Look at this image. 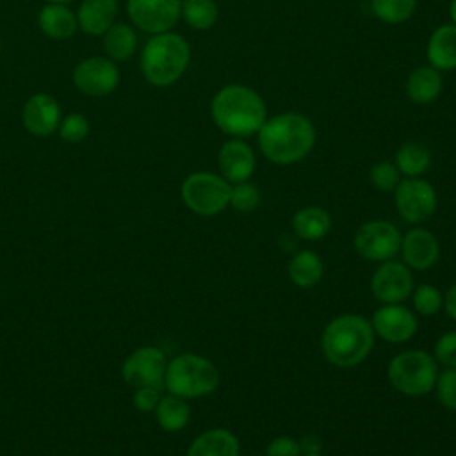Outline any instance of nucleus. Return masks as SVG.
Here are the masks:
<instances>
[{
	"instance_id": "f257e3e1",
	"label": "nucleus",
	"mask_w": 456,
	"mask_h": 456,
	"mask_svg": "<svg viewBox=\"0 0 456 456\" xmlns=\"http://www.w3.org/2000/svg\"><path fill=\"white\" fill-rule=\"evenodd\" d=\"M256 134L264 157L280 166L303 160L315 144V128L299 112L278 114L267 119Z\"/></svg>"
},
{
	"instance_id": "f03ea898",
	"label": "nucleus",
	"mask_w": 456,
	"mask_h": 456,
	"mask_svg": "<svg viewBox=\"0 0 456 456\" xmlns=\"http://www.w3.org/2000/svg\"><path fill=\"white\" fill-rule=\"evenodd\" d=\"M376 333L369 319L358 314H342L331 319L321 335L324 358L340 369H351L367 360L374 347Z\"/></svg>"
},
{
	"instance_id": "7ed1b4c3",
	"label": "nucleus",
	"mask_w": 456,
	"mask_h": 456,
	"mask_svg": "<svg viewBox=\"0 0 456 456\" xmlns=\"http://www.w3.org/2000/svg\"><path fill=\"white\" fill-rule=\"evenodd\" d=\"M217 128L233 137H248L265 123V103L262 96L242 84H228L216 93L210 105Z\"/></svg>"
},
{
	"instance_id": "20e7f679",
	"label": "nucleus",
	"mask_w": 456,
	"mask_h": 456,
	"mask_svg": "<svg viewBox=\"0 0 456 456\" xmlns=\"http://www.w3.org/2000/svg\"><path fill=\"white\" fill-rule=\"evenodd\" d=\"M191 48L187 41L173 32L155 34L142 48L141 69L144 78L157 86L166 87L176 82L189 66Z\"/></svg>"
},
{
	"instance_id": "39448f33",
	"label": "nucleus",
	"mask_w": 456,
	"mask_h": 456,
	"mask_svg": "<svg viewBox=\"0 0 456 456\" xmlns=\"http://www.w3.org/2000/svg\"><path fill=\"white\" fill-rule=\"evenodd\" d=\"M219 381L221 374L212 360L196 353H182L167 362L164 388L183 399H198L216 392Z\"/></svg>"
},
{
	"instance_id": "423d86ee",
	"label": "nucleus",
	"mask_w": 456,
	"mask_h": 456,
	"mask_svg": "<svg viewBox=\"0 0 456 456\" xmlns=\"http://www.w3.org/2000/svg\"><path fill=\"white\" fill-rule=\"evenodd\" d=\"M387 376L399 394L420 397L435 388L438 367L433 354L420 349H406L388 362Z\"/></svg>"
},
{
	"instance_id": "0eeeda50",
	"label": "nucleus",
	"mask_w": 456,
	"mask_h": 456,
	"mask_svg": "<svg viewBox=\"0 0 456 456\" xmlns=\"http://www.w3.org/2000/svg\"><path fill=\"white\" fill-rule=\"evenodd\" d=\"M232 185L221 175L196 171L189 175L180 187L185 207L198 216H216L228 207Z\"/></svg>"
},
{
	"instance_id": "6e6552de",
	"label": "nucleus",
	"mask_w": 456,
	"mask_h": 456,
	"mask_svg": "<svg viewBox=\"0 0 456 456\" xmlns=\"http://www.w3.org/2000/svg\"><path fill=\"white\" fill-rule=\"evenodd\" d=\"M401 232L385 219H372L358 226L353 237L354 251L370 262H385L394 258L401 248Z\"/></svg>"
},
{
	"instance_id": "1a4fd4ad",
	"label": "nucleus",
	"mask_w": 456,
	"mask_h": 456,
	"mask_svg": "<svg viewBox=\"0 0 456 456\" xmlns=\"http://www.w3.org/2000/svg\"><path fill=\"white\" fill-rule=\"evenodd\" d=\"M166 353L157 346H141L134 349L121 363V378L132 387H164V376L167 369Z\"/></svg>"
},
{
	"instance_id": "9d476101",
	"label": "nucleus",
	"mask_w": 456,
	"mask_h": 456,
	"mask_svg": "<svg viewBox=\"0 0 456 456\" xmlns=\"http://www.w3.org/2000/svg\"><path fill=\"white\" fill-rule=\"evenodd\" d=\"M394 201L399 216L411 224L428 221L436 210L435 187L420 178H404L394 189Z\"/></svg>"
},
{
	"instance_id": "9b49d317",
	"label": "nucleus",
	"mask_w": 456,
	"mask_h": 456,
	"mask_svg": "<svg viewBox=\"0 0 456 456\" xmlns=\"http://www.w3.org/2000/svg\"><path fill=\"white\" fill-rule=\"evenodd\" d=\"M370 292L383 305L403 303L413 292L411 269L404 262L385 260L372 273Z\"/></svg>"
},
{
	"instance_id": "f8f14e48",
	"label": "nucleus",
	"mask_w": 456,
	"mask_h": 456,
	"mask_svg": "<svg viewBox=\"0 0 456 456\" xmlns=\"http://www.w3.org/2000/svg\"><path fill=\"white\" fill-rule=\"evenodd\" d=\"M182 0H128L126 11L132 23L142 32H169L180 18Z\"/></svg>"
},
{
	"instance_id": "ddd939ff",
	"label": "nucleus",
	"mask_w": 456,
	"mask_h": 456,
	"mask_svg": "<svg viewBox=\"0 0 456 456\" xmlns=\"http://www.w3.org/2000/svg\"><path fill=\"white\" fill-rule=\"evenodd\" d=\"M370 324L374 333L388 344L408 342L417 333L419 328L415 314L410 308L403 306L401 303L381 305L378 310H374Z\"/></svg>"
},
{
	"instance_id": "4468645a",
	"label": "nucleus",
	"mask_w": 456,
	"mask_h": 456,
	"mask_svg": "<svg viewBox=\"0 0 456 456\" xmlns=\"http://www.w3.org/2000/svg\"><path fill=\"white\" fill-rule=\"evenodd\" d=\"M119 71L112 59L89 57L77 64L73 71L75 87L87 96H103L118 87Z\"/></svg>"
},
{
	"instance_id": "2eb2a0df",
	"label": "nucleus",
	"mask_w": 456,
	"mask_h": 456,
	"mask_svg": "<svg viewBox=\"0 0 456 456\" xmlns=\"http://www.w3.org/2000/svg\"><path fill=\"white\" fill-rule=\"evenodd\" d=\"M399 253L403 262L413 271H428L431 269L440 256V244L438 239L422 226L408 230L401 237Z\"/></svg>"
},
{
	"instance_id": "dca6fc26",
	"label": "nucleus",
	"mask_w": 456,
	"mask_h": 456,
	"mask_svg": "<svg viewBox=\"0 0 456 456\" xmlns=\"http://www.w3.org/2000/svg\"><path fill=\"white\" fill-rule=\"evenodd\" d=\"M21 119L23 126L30 134L37 137H46L59 128L61 107L53 96L46 93H37L25 102Z\"/></svg>"
},
{
	"instance_id": "f3484780",
	"label": "nucleus",
	"mask_w": 456,
	"mask_h": 456,
	"mask_svg": "<svg viewBox=\"0 0 456 456\" xmlns=\"http://www.w3.org/2000/svg\"><path fill=\"white\" fill-rule=\"evenodd\" d=\"M217 164L221 169V175L230 183H240L248 182L249 176L255 171V153L251 146L240 139L226 141L217 157Z\"/></svg>"
},
{
	"instance_id": "a211bd4d",
	"label": "nucleus",
	"mask_w": 456,
	"mask_h": 456,
	"mask_svg": "<svg viewBox=\"0 0 456 456\" xmlns=\"http://www.w3.org/2000/svg\"><path fill=\"white\" fill-rule=\"evenodd\" d=\"M185 456H239V440L226 428H212L189 444Z\"/></svg>"
},
{
	"instance_id": "6ab92c4d",
	"label": "nucleus",
	"mask_w": 456,
	"mask_h": 456,
	"mask_svg": "<svg viewBox=\"0 0 456 456\" xmlns=\"http://www.w3.org/2000/svg\"><path fill=\"white\" fill-rule=\"evenodd\" d=\"M118 14V0H84L80 4L77 21L78 27L91 36L105 34Z\"/></svg>"
},
{
	"instance_id": "aec40b11",
	"label": "nucleus",
	"mask_w": 456,
	"mask_h": 456,
	"mask_svg": "<svg viewBox=\"0 0 456 456\" xmlns=\"http://www.w3.org/2000/svg\"><path fill=\"white\" fill-rule=\"evenodd\" d=\"M426 55L429 64L438 71L456 69V25H440L429 36Z\"/></svg>"
},
{
	"instance_id": "412c9836",
	"label": "nucleus",
	"mask_w": 456,
	"mask_h": 456,
	"mask_svg": "<svg viewBox=\"0 0 456 456\" xmlns=\"http://www.w3.org/2000/svg\"><path fill=\"white\" fill-rule=\"evenodd\" d=\"M292 232L303 240H321L331 230V216L322 207H303L292 216Z\"/></svg>"
},
{
	"instance_id": "4be33fe9",
	"label": "nucleus",
	"mask_w": 456,
	"mask_h": 456,
	"mask_svg": "<svg viewBox=\"0 0 456 456\" xmlns=\"http://www.w3.org/2000/svg\"><path fill=\"white\" fill-rule=\"evenodd\" d=\"M287 274L296 287L310 289L317 285L324 274L322 258L315 251L301 249L289 260Z\"/></svg>"
},
{
	"instance_id": "5701e85b",
	"label": "nucleus",
	"mask_w": 456,
	"mask_h": 456,
	"mask_svg": "<svg viewBox=\"0 0 456 456\" xmlns=\"http://www.w3.org/2000/svg\"><path fill=\"white\" fill-rule=\"evenodd\" d=\"M39 28L53 39H66L75 34L78 21L77 16L64 4H48L39 11Z\"/></svg>"
},
{
	"instance_id": "b1692460",
	"label": "nucleus",
	"mask_w": 456,
	"mask_h": 456,
	"mask_svg": "<svg viewBox=\"0 0 456 456\" xmlns=\"http://www.w3.org/2000/svg\"><path fill=\"white\" fill-rule=\"evenodd\" d=\"M442 91V77L433 66H422L410 73L406 80V94L413 103L426 105L438 98Z\"/></svg>"
},
{
	"instance_id": "393cba45",
	"label": "nucleus",
	"mask_w": 456,
	"mask_h": 456,
	"mask_svg": "<svg viewBox=\"0 0 456 456\" xmlns=\"http://www.w3.org/2000/svg\"><path fill=\"white\" fill-rule=\"evenodd\" d=\"M153 415L160 429L167 433H176L189 424L191 408L187 404V399L178 397L175 394H166V395H160V401Z\"/></svg>"
},
{
	"instance_id": "a878e982",
	"label": "nucleus",
	"mask_w": 456,
	"mask_h": 456,
	"mask_svg": "<svg viewBox=\"0 0 456 456\" xmlns=\"http://www.w3.org/2000/svg\"><path fill=\"white\" fill-rule=\"evenodd\" d=\"M395 167L401 175L415 178L424 175L431 164L429 150L420 142H404L395 153Z\"/></svg>"
},
{
	"instance_id": "bb28decb",
	"label": "nucleus",
	"mask_w": 456,
	"mask_h": 456,
	"mask_svg": "<svg viewBox=\"0 0 456 456\" xmlns=\"http://www.w3.org/2000/svg\"><path fill=\"white\" fill-rule=\"evenodd\" d=\"M105 52L112 61H126L137 48V36L132 27L125 23H114L105 32Z\"/></svg>"
},
{
	"instance_id": "cd10ccee",
	"label": "nucleus",
	"mask_w": 456,
	"mask_h": 456,
	"mask_svg": "<svg viewBox=\"0 0 456 456\" xmlns=\"http://www.w3.org/2000/svg\"><path fill=\"white\" fill-rule=\"evenodd\" d=\"M180 16L196 30H207L217 21V5L214 0H182Z\"/></svg>"
},
{
	"instance_id": "c85d7f7f",
	"label": "nucleus",
	"mask_w": 456,
	"mask_h": 456,
	"mask_svg": "<svg viewBox=\"0 0 456 456\" xmlns=\"http://www.w3.org/2000/svg\"><path fill=\"white\" fill-rule=\"evenodd\" d=\"M417 7V0H372V12L385 23L406 21Z\"/></svg>"
},
{
	"instance_id": "c756f323",
	"label": "nucleus",
	"mask_w": 456,
	"mask_h": 456,
	"mask_svg": "<svg viewBox=\"0 0 456 456\" xmlns=\"http://www.w3.org/2000/svg\"><path fill=\"white\" fill-rule=\"evenodd\" d=\"M260 203H262V194H260V189L255 183L240 182V183L232 185L228 205L233 210L248 214V212L256 210L260 207Z\"/></svg>"
},
{
	"instance_id": "7c9ffc66",
	"label": "nucleus",
	"mask_w": 456,
	"mask_h": 456,
	"mask_svg": "<svg viewBox=\"0 0 456 456\" xmlns=\"http://www.w3.org/2000/svg\"><path fill=\"white\" fill-rule=\"evenodd\" d=\"M411 301H413L415 312L424 317H431V315L438 314L444 306V297H442L440 290L429 283H422V285L415 287L411 292Z\"/></svg>"
},
{
	"instance_id": "2f4dec72",
	"label": "nucleus",
	"mask_w": 456,
	"mask_h": 456,
	"mask_svg": "<svg viewBox=\"0 0 456 456\" xmlns=\"http://www.w3.org/2000/svg\"><path fill=\"white\" fill-rule=\"evenodd\" d=\"M369 178H370V183L374 189H378L381 192H392L397 187V183L401 182V173L395 167V164H392L388 160H381L370 167Z\"/></svg>"
},
{
	"instance_id": "473e14b6",
	"label": "nucleus",
	"mask_w": 456,
	"mask_h": 456,
	"mask_svg": "<svg viewBox=\"0 0 456 456\" xmlns=\"http://www.w3.org/2000/svg\"><path fill=\"white\" fill-rule=\"evenodd\" d=\"M438 403L451 411H456V369L445 367V370L438 372L435 383Z\"/></svg>"
},
{
	"instance_id": "72a5a7b5",
	"label": "nucleus",
	"mask_w": 456,
	"mask_h": 456,
	"mask_svg": "<svg viewBox=\"0 0 456 456\" xmlns=\"http://www.w3.org/2000/svg\"><path fill=\"white\" fill-rule=\"evenodd\" d=\"M87 134H89V121L78 112L68 114L59 123V135L66 142H71V144L80 142L82 139L87 137Z\"/></svg>"
},
{
	"instance_id": "f704fd0d",
	"label": "nucleus",
	"mask_w": 456,
	"mask_h": 456,
	"mask_svg": "<svg viewBox=\"0 0 456 456\" xmlns=\"http://www.w3.org/2000/svg\"><path fill=\"white\" fill-rule=\"evenodd\" d=\"M433 356L444 367L456 369V331H447L436 338Z\"/></svg>"
},
{
	"instance_id": "c9c22d12",
	"label": "nucleus",
	"mask_w": 456,
	"mask_h": 456,
	"mask_svg": "<svg viewBox=\"0 0 456 456\" xmlns=\"http://www.w3.org/2000/svg\"><path fill=\"white\" fill-rule=\"evenodd\" d=\"M160 401V388L155 387H139L134 388V395H132V403L134 408L141 413H153L157 404Z\"/></svg>"
},
{
	"instance_id": "e433bc0d",
	"label": "nucleus",
	"mask_w": 456,
	"mask_h": 456,
	"mask_svg": "<svg viewBox=\"0 0 456 456\" xmlns=\"http://www.w3.org/2000/svg\"><path fill=\"white\" fill-rule=\"evenodd\" d=\"M265 456H303L299 440L292 436H276L269 442Z\"/></svg>"
},
{
	"instance_id": "4c0bfd02",
	"label": "nucleus",
	"mask_w": 456,
	"mask_h": 456,
	"mask_svg": "<svg viewBox=\"0 0 456 456\" xmlns=\"http://www.w3.org/2000/svg\"><path fill=\"white\" fill-rule=\"evenodd\" d=\"M442 308L445 310V314H447L451 319L456 321V283H452V285L449 287V290L445 292V296H444V306H442Z\"/></svg>"
},
{
	"instance_id": "58836bf2",
	"label": "nucleus",
	"mask_w": 456,
	"mask_h": 456,
	"mask_svg": "<svg viewBox=\"0 0 456 456\" xmlns=\"http://www.w3.org/2000/svg\"><path fill=\"white\" fill-rule=\"evenodd\" d=\"M301 452L310 454V452H321V440L315 435H306L303 440H299Z\"/></svg>"
},
{
	"instance_id": "ea45409f",
	"label": "nucleus",
	"mask_w": 456,
	"mask_h": 456,
	"mask_svg": "<svg viewBox=\"0 0 456 456\" xmlns=\"http://www.w3.org/2000/svg\"><path fill=\"white\" fill-rule=\"evenodd\" d=\"M449 14H451L452 25H456V0H452V2H451V7H449Z\"/></svg>"
},
{
	"instance_id": "a19ab883",
	"label": "nucleus",
	"mask_w": 456,
	"mask_h": 456,
	"mask_svg": "<svg viewBox=\"0 0 456 456\" xmlns=\"http://www.w3.org/2000/svg\"><path fill=\"white\" fill-rule=\"evenodd\" d=\"M50 4H66V2H69V0H48Z\"/></svg>"
},
{
	"instance_id": "79ce46f5",
	"label": "nucleus",
	"mask_w": 456,
	"mask_h": 456,
	"mask_svg": "<svg viewBox=\"0 0 456 456\" xmlns=\"http://www.w3.org/2000/svg\"><path fill=\"white\" fill-rule=\"evenodd\" d=\"M303 456H324V454H321V452H310V454H303Z\"/></svg>"
},
{
	"instance_id": "37998d69",
	"label": "nucleus",
	"mask_w": 456,
	"mask_h": 456,
	"mask_svg": "<svg viewBox=\"0 0 456 456\" xmlns=\"http://www.w3.org/2000/svg\"><path fill=\"white\" fill-rule=\"evenodd\" d=\"M0 50H2V43H0Z\"/></svg>"
}]
</instances>
